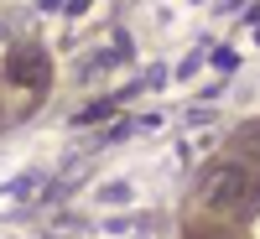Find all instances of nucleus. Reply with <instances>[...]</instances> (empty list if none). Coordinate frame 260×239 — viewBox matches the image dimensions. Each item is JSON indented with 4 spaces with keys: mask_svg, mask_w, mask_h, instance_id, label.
<instances>
[{
    "mask_svg": "<svg viewBox=\"0 0 260 239\" xmlns=\"http://www.w3.org/2000/svg\"><path fill=\"white\" fill-rule=\"evenodd\" d=\"M245 192H255V182L245 177L240 166H219V172H208L203 187H198V203L208 213H219V219H240V213H250V198Z\"/></svg>",
    "mask_w": 260,
    "mask_h": 239,
    "instance_id": "obj_1",
    "label": "nucleus"
},
{
    "mask_svg": "<svg viewBox=\"0 0 260 239\" xmlns=\"http://www.w3.org/2000/svg\"><path fill=\"white\" fill-rule=\"evenodd\" d=\"M16 78L21 83H31V78L42 83V52H16Z\"/></svg>",
    "mask_w": 260,
    "mask_h": 239,
    "instance_id": "obj_2",
    "label": "nucleus"
}]
</instances>
